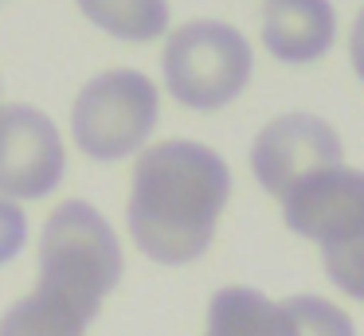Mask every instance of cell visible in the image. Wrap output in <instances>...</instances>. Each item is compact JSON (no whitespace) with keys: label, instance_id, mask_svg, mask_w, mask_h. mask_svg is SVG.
<instances>
[{"label":"cell","instance_id":"52a82bcc","mask_svg":"<svg viewBox=\"0 0 364 336\" xmlns=\"http://www.w3.org/2000/svg\"><path fill=\"white\" fill-rule=\"evenodd\" d=\"M286 227L321 250L341 246L364 231V172L360 168H325L298 184L282 200Z\"/></svg>","mask_w":364,"mask_h":336},{"label":"cell","instance_id":"8992f818","mask_svg":"<svg viewBox=\"0 0 364 336\" xmlns=\"http://www.w3.org/2000/svg\"><path fill=\"white\" fill-rule=\"evenodd\" d=\"M255 180L286 200L298 184L325 168H341V137L317 114H282L262 125L251 145Z\"/></svg>","mask_w":364,"mask_h":336},{"label":"cell","instance_id":"8fae6325","mask_svg":"<svg viewBox=\"0 0 364 336\" xmlns=\"http://www.w3.org/2000/svg\"><path fill=\"white\" fill-rule=\"evenodd\" d=\"M204 336H278V305L251 286H228L208 305Z\"/></svg>","mask_w":364,"mask_h":336},{"label":"cell","instance_id":"3957f363","mask_svg":"<svg viewBox=\"0 0 364 336\" xmlns=\"http://www.w3.org/2000/svg\"><path fill=\"white\" fill-rule=\"evenodd\" d=\"M165 86L188 109H220L251 82L255 55L243 31L223 20H188L168 36L161 55Z\"/></svg>","mask_w":364,"mask_h":336},{"label":"cell","instance_id":"6da1fadb","mask_svg":"<svg viewBox=\"0 0 364 336\" xmlns=\"http://www.w3.org/2000/svg\"><path fill=\"white\" fill-rule=\"evenodd\" d=\"M231 195V168L200 141H157L134 164L129 234L161 266H188L212 246Z\"/></svg>","mask_w":364,"mask_h":336},{"label":"cell","instance_id":"5b68a950","mask_svg":"<svg viewBox=\"0 0 364 336\" xmlns=\"http://www.w3.org/2000/svg\"><path fill=\"white\" fill-rule=\"evenodd\" d=\"M67 172V148L43 109L12 102L0 106V195L48 200Z\"/></svg>","mask_w":364,"mask_h":336},{"label":"cell","instance_id":"4fadbf2b","mask_svg":"<svg viewBox=\"0 0 364 336\" xmlns=\"http://www.w3.org/2000/svg\"><path fill=\"white\" fill-rule=\"evenodd\" d=\"M321 262H325L329 281L341 289V293L364 301V231L356 234V239L341 242V246L321 250Z\"/></svg>","mask_w":364,"mask_h":336},{"label":"cell","instance_id":"277c9868","mask_svg":"<svg viewBox=\"0 0 364 336\" xmlns=\"http://www.w3.org/2000/svg\"><path fill=\"white\" fill-rule=\"evenodd\" d=\"M161 121V94L134 67L102 70L71 106V137L90 161H122L153 137Z\"/></svg>","mask_w":364,"mask_h":336},{"label":"cell","instance_id":"5bb4252c","mask_svg":"<svg viewBox=\"0 0 364 336\" xmlns=\"http://www.w3.org/2000/svg\"><path fill=\"white\" fill-rule=\"evenodd\" d=\"M28 242V215L16 200L0 195V266H9L12 258L24 250Z\"/></svg>","mask_w":364,"mask_h":336},{"label":"cell","instance_id":"9a60e30c","mask_svg":"<svg viewBox=\"0 0 364 336\" xmlns=\"http://www.w3.org/2000/svg\"><path fill=\"white\" fill-rule=\"evenodd\" d=\"M348 59H353V70L364 78V8L356 12L353 31H348Z\"/></svg>","mask_w":364,"mask_h":336},{"label":"cell","instance_id":"30bf717a","mask_svg":"<svg viewBox=\"0 0 364 336\" xmlns=\"http://www.w3.org/2000/svg\"><path fill=\"white\" fill-rule=\"evenodd\" d=\"M79 12L122 43H153L168 28V0H79Z\"/></svg>","mask_w":364,"mask_h":336},{"label":"cell","instance_id":"7a4b0ae2","mask_svg":"<svg viewBox=\"0 0 364 336\" xmlns=\"http://www.w3.org/2000/svg\"><path fill=\"white\" fill-rule=\"evenodd\" d=\"M122 281V242L106 215L87 200H63L40 234V278L36 286L67 297L98 317L102 301Z\"/></svg>","mask_w":364,"mask_h":336},{"label":"cell","instance_id":"9c48e42d","mask_svg":"<svg viewBox=\"0 0 364 336\" xmlns=\"http://www.w3.org/2000/svg\"><path fill=\"white\" fill-rule=\"evenodd\" d=\"M90 320L95 317L71 305L67 297L36 286L0 317V336H87Z\"/></svg>","mask_w":364,"mask_h":336},{"label":"cell","instance_id":"ba28073f","mask_svg":"<svg viewBox=\"0 0 364 336\" xmlns=\"http://www.w3.org/2000/svg\"><path fill=\"white\" fill-rule=\"evenodd\" d=\"M337 12L329 0H267L262 39L282 63H314L333 47Z\"/></svg>","mask_w":364,"mask_h":336},{"label":"cell","instance_id":"7c38bea8","mask_svg":"<svg viewBox=\"0 0 364 336\" xmlns=\"http://www.w3.org/2000/svg\"><path fill=\"white\" fill-rule=\"evenodd\" d=\"M278 336H356V328L341 305L298 293L278 301Z\"/></svg>","mask_w":364,"mask_h":336}]
</instances>
